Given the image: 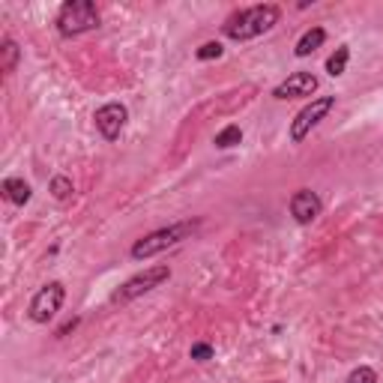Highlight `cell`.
<instances>
[{
	"instance_id": "cell-1",
	"label": "cell",
	"mask_w": 383,
	"mask_h": 383,
	"mask_svg": "<svg viewBox=\"0 0 383 383\" xmlns=\"http://www.w3.org/2000/svg\"><path fill=\"white\" fill-rule=\"evenodd\" d=\"M279 18H281V9L276 4H258V6H249L243 12H237V16H231L222 24V33L234 42H249L254 36L273 31Z\"/></svg>"
},
{
	"instance_id": "cell-2",
	"label": "cell",
	"mask_w": 383,
	"mask_h": 383,
	"mask_svg": "<svg viewBox=\"0 0 383 383\" xmlns=\"http://www.w3.org/2000/svg\"><path fill=\"white\" fill-rule=\"evenodd\" d=\"M198 225L201 222L195 219V222H174V225H168V228H159V231L135 239V246H132L129 254L135 261H147V258H153V254H159L165 249H174V246L183 243V239H189L198 231Z\"/></svg>"
},
{
	"instance_id": "cell-3",
	"label": "cell",
	"mask_w": 383,
	"mask_h": 383,
	"mask_svg": "<svg viewBox=\"0 0 383 383\" xmlns=\"http://www.w3.org/2000/svg\"><path fill=\"white\" fill-rule=\"evenodd\" d=\"M99 21H102V16H99L93 0H69V4H63L58 12V33L72 39V36L96 31Z\"/></svg>"
},
{
	"instance_id": "cell-4",
	"label": "cell",
	"mask_w": 383,
	"mask_h": 383,
	"mask_svg": "<svg viewBox=\"0 0 383 383\" xmlns=\"http://www.w3.org/2000/svg\"><path fill=\"white\" fill-rule=\"evenodd\" d=\"M168 279H171V266H168V264L147 266L144 273H138L129 281H123V285L111 293V300H114V303H132V300H138L141 293H150L153 288H159L162 281H168Z\"/></svg>"
},
{
	"instance_id": "cell-5",
	"label": "cell",
	"mask_w": 383,
	"mask_h": 383,
	"mask_svg": "<svg viewBox=\"0 0 383 383\" xmlns=\"http://www.w3.org/2000/svg\"><path fill=\"white\" fill-rule=\"evenodd\" d=\"M63 300H66L63 281H48V285H42L36 291V296L31 300V308H27V315H31L33 323H48V320L58 318V311L63 308Z\"/></svg>"
},
{
	"instance_id": "cell-6",
	"label": "cell",
	"mask_w": 383,
	"mask_h": 383,
	"mask_svg": "<svg viewBox=\"0 0 383 383\" xmlns=\"http://www.w3.org/2000/svg\"><path fill=\"white\" fill-rule=\"evenodd\" d=\"M335 105V96H320V99H311V102L291 120V141L293 144H303V141L308 138V132L315 129V126L330 114Z\"/></svg>"
},
{
	"instance_id": "cell-7",
	"label": "cell",
	"mask_w": 383,
	"mask_h": 383,
	"mask_svg": "<svg viewBox=\"0 0 383 383\" xmlns=\"http://www.w3.org/2000/svg\"><path fill=\"white\" fill-rule=\"evenodd\" d=\"M126 120H129V111H126L123 102H108L102 108H96V114H93L96 129H99V135H102L105 141H117L120 132H123V126H126Z\"/></svg>"
},
{
	"instance_id": "cell-8",
	"label": "cell",
	"mask_w": 383,
	"mask_h": 383,
	"mask_svg": "<svg viewBox=\"0 0 383 383\" xmlns=\"http://www.w3.org/2000/svg\"><path fill=\"white\" fill-rule=\"evenodd\" d=\"M320 87V81H318V75H311V72H293V75H288L285 81L279 84V87L273 90V96L276 99H300V96H311Z\"/></svg>"
},
{
	"instance_id": "cell-9",
	"label": "cell",
	"mask_w": 383,
	"mask_h": 383,
	"mask_svg": "<svg viewBox=\"0 0 383 383\" xmlns=\"http://www.w3.org/2000/svg\"><path fill=\"white\" fill-rule=\"evenodd\" d=\"M291 216L300 222V225H311L318 216H320V210H323V204H320V198L311 192V189H296L293 195H291Z\"/></svg>"
},
{
	"instance_id": "cell-10",
	"label": "cell",
	"mask_w": 383,
	"mask_h": 383,
	"mask_svg": "<svg viewBox=\"0 0 383 383\" xmlns=\"http://www.w3.org/2000/svg\"><path fill=\"white\" fill-rule=\"evenodd\" d=\"M0 192H4V198L9 204H16V207H24L27 201H31V186L21 180V177H6L4 180V186H0Z\"/></svg>"
},
{
	"instance_id": "cell-11",
	"label": "cell",
	"mask_w": 383,
	"mask_h": 383,
	"mask_svg": "<svg viewBox=\"0 0 383 383\" xmlns=\"http://www.w3.org/2000/svg\"><path fill=\"white\" fill-rule=\"evenodd\" d=\"M323 39H326V31H323V27H308V31L300 36V42H296L293 54H296V58H308L311 51H318V48L323 45Z\"/></svg>"
},
{
	"instance_id": "cell-12",
	"label": "cell",
	"mask_w": 383,
	"mask_h": 383,
	"mask_svg": "<svg viewBox=\"0 0 383 383\" xmlns=\"http://www.w3.org/2000/svg\"><path fill=\"white\" fill-rule=\"evenodd\" d=\"M0 54H4V60H0V69H4V75H12V72H16V66H18L21 48H18L9 36H4V48H0Z\"/></svg>"
},
{
	"instance_id": "cell-13",
	"label": "cell",
	"mask_w": 383,
	"mask_h": 383,
	"mask_svg": "<svg viewBox=\"0 0 383 383\" xmlns=\"http://www.w3.org/2000/svg\"><path fill=\"white\" fill-rule=\"evenodd\" d=\"M48 192H51L54 201H69V198H72V192H75V186H72V180H69L66 174H58V177H51Z\"/></svg>"
},
{
	"instance_id": "cell-14",
	"label": "cell",
	"mask_w": 383,
	"mask_h": 383,
	"mask_svg": "<svg viewBox=\"0 0 383 383\" xmlns=\"http://www.w3.org/2000/svg\"><path fill=\"white\" fill-rule=\"evenodd\" d=\"M347 60H350V48L342 45V48H335V54H330L326 58V72H330L333 78H338L347 69Z\"/></svg>"
},
{
	"instance_id": "cell-15",
	"label": "cell",
	"mask_w": 383,
	"mask_h": 383,
	"mask_svg": "<svg viewBox=\"0 0 383 383\" xmlns=\"http://www.w3.org/2000/svg\"><path fill=\"white\" fill-rule=\"evenodd\" d=\"M239 141H243V129H239V126H225V129L212 138V144L219 150H228V147H237Z\"/></svg>"
},
{
	"instance_id": "cell-16",
	"label": "cell",
	"mask_w": 383,
	"mask_h": 383,
	"mask_svg": "<svg viewBox=\"0 0 383 383\" xmlns=\"http://www.w3.org/2000/svg\"><path fill=\"white\" fill-rule=\"evenodd\" d=\"M222 51H225L222 42H204V45L195 51V58H198V60H219Z\"/></svg>"
},
{
	"instance_id": "cell-17",
	"label": "cell",
	"mask_w": 383,
	"mask_h": 383,
	"mask_svg": "<svg viewBox=\"0 0 383 383\" xmlns=\"http://www.w3.org/2000/svg\"><path fill=\"white\" fill-rule=\"evenodd\" d=\"M347 383H377V372L374 368H368V365H360V368H353Z\"/></svg>"
},
{
	"instance_id": "cell-18",
	"label": "cell",
	"mask_w": 383,
	"mask_h": 383,
	"mask_svg": "<svg viewBox=\"0 0 383 383\" xmlns=\"http://www.w3.org/2000/svg\"><path fill=\"white\" fill-rule=\"evenodd\" d=\"M189 357H192L195 362H210V360H212V345H207V342H195V345L189 347Z\"/></svg>"
},
{
	"instance_id": "cell-19",
	"label": "cell",
	"mask_w": 383,
	"mask_h": 383,
	"mask_svg": "<svg viewBox=\"0 0 383 383\" xmlns=\"http://www.w3.org/2000/svg\"><path fill=\"white\" fill-rule=\"evenodd\" d=\"M75 326H78V318H72V320H69L66 326H60V333H58V335H66L69 330H75Z\"/></svg>"
},
{
	"instance_id": "cell-20",
	"label": "cell",
	"mask_w": 383,
	"mask_h": 383,
	"mask_svg": "<svg viewBox=\"0 0 383 383\" xmlns=\"http://www.w3.org/2000/svg\"><path fill=\"white\" fill-rule=\"evenodd\" d=\"M269 383H279V380H269Z\"/></svg>"
}]
</instances>
